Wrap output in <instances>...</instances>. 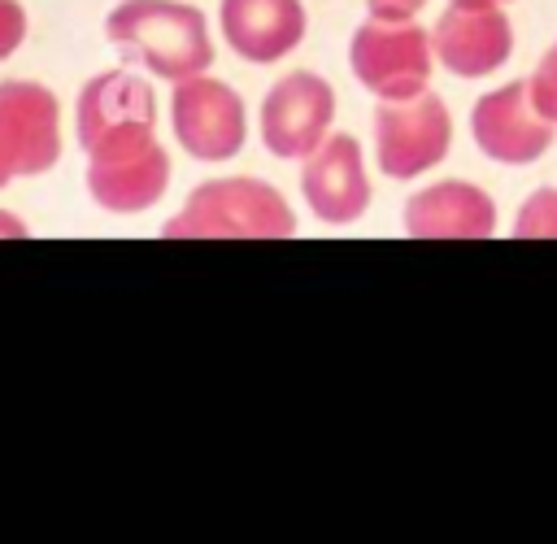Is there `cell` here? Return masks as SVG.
I'll list each match as a JSON object with an SVG mask.
<instances>
[{"label": "cell", "mask_w": 557, "mask_h": 544, "mask_svg": "<svg viewBox=\"0 0 557 544\" xmlns=\"http://www.w3.org/2000/svg\"><path fill=\"white\" fill-rule=\"evenodd\" d=\"M335 122V87L313 70L283 74L261 100V144L278 161H305Z\"/></svg>", "instance_id": "8"}, {"label": "cell", "mask_w": 557, "mask_h": 544, "mask_svg": "<svg viewBox=\"0 0 557 544\" xmlns=\"http://www.w3.org/2000/svg\"><path fill=\"white\" fill-rule=\"evenodd\" d=\"M170 131L187 157L209 161V165L231 161L244 152V139H248L244 96L213 74H191V78L174 83Z\"/></svg>", "instance_id": "7"}, {"label": "cell", "mask_w": 557, "mask_h": 544, "mask_svg": "<svg viewBox=\"0 0 557 544\" xmlns=\"http://www.w3.org/2000/svg\"><path fill=\"white\" fill-rule=\"evenodd\" d=\"M470 139L496 165H535L557 144V126L531 104L527 78H509L470 104Z\"/></svg>", "instance_id": "9"}, {"label": "cell", "mask_w": 557, "mask_h": 544, "mask_svg": "<svg viewBox=\"0 0 557 544\" xmlns=\"http://www.w3.org/2000/svg\"><path fill=\"white\" fill-rule=\"evenodd\" d=\"M87 152V191L104 213H144L170 187V152L157 139V91L131 70H100L74 104Z\"/></svg>", "instance_id": "1"}, {"label": "cell", "mask_w": 557, "mask_h": 544, "mask_svg": "<svg viewBox=\"0 0 557 544\" xmlns=\"http://www.w3.org/2000/svg\"><path fill=\"white\" fill-rule=\"evenodd\" d=\"M352 78L379 100H405L431 87L435 44L418 17H366L348 39Z\"/></svg>", "instance_id": "4"}, {"label": "cell", "mask_w": 557, "mask_h": 544, "mask_svg": "<svg viewBox=\"0 0 557 544\" xmlns=\"http://www.w3.org/2000/svg\"><path fill=\"white\" fill-rule=\"evenodd\" d=\"M527 96H531V104L557 126V39L540 52L535 70L527 74Z\"/></svg>", "instance_id": "15"}, {"label": "cell", "mask_w": 557, "mask_h": 544, "mask_svg": "<svg viewBox=\"0 0 557 544\" xmlns=\"http://www.w3.org/2000/svg\"><path fill=\"white\" fill-rule=\"evenodd\" d=\"M496 222L500 213L492 191L470 178H435L400 209V226L413 239H487L496 235Z\"/></svg>", "instance_id": "12"}, {"label": "cell", "mask_w": 557, "mask_h": 544, "mask_svg": "<svg viewBox=\"0 0 557 544\" xmlns=\"http://www.w3.org/2000/svg\"><path fill=\"white\" fill-rule=\"evenodd\" d=\"M518 239H557V183H540L513 213Z\"/></svg>", "instance_id": "14"}, {"label": "cell", "mask_w": 557, "mask_h": 544, "mask_svg": "<svg viewBox=\"0 0 557 544\" xmlns=\"http://www.w3.org/2000/svg\"><path fill=\"white\" fill-rule=\"evenodd\" d=\"M104 35L126 61L170 83L205 74L213 61L209 22L183 0H122L104 17Z\"/></svg>", "instance_id": "2"}, {"label": "cell", "mask_w": 557, "mask_h": 544, "mask_svg": "<svg viewBox=\"0 0 557 544\" xmlns=\"http://www.w3.org/2000/svg\"><path fill=\"white\" fill-rule=\"evenodd\" d=\"M218 26L235 57L248 65H274L305 39V4L300 0H222Z\"/></svg>", "instance_id": "13"}, {"label": "cell", "mask_w": 557, "mask_h": 544, "mask_svg": "<svg viewBox=\"0 0 557 544\" xmlns=\"http://www.w3.org/2000/svg\"><path fill=\"white\" fill-rule=\"evenodd\" d=\"M496 4H513V0H496Z\"/></svg>", "instance_id": "19"}, {"label": "cell", "mask_w": 557, "mask_h": 544, "mask_svg": "<svg viewBox=\"0 0 557 544\" xmlns=\"http://www.w3.org/2000/svg\"><path fill=\"white\" fill-rule=\"evenodd\" d=\"M300 196L309 213L322 226H352L370 209V174H366V148L348 131H331L318 152L300 165Z\"/></svg>", "instance_id": "11"}, {"label": "cell", "mask_w": 557, "mask_h": 544, "mask_svg": "<svg viewBox=\"0 0 557 544\" xmlns=\"http://www.w3.org/2000/svg\"><path fill=\"white\" fill-rule=\"evenodd\" d=\"M431 0H366V9L374 17H418Z\"/></svg>", "instance_id": "17"}, {"label": "cell", "mask_w": 557, "mask_h": 544, "mask_svg": "<svg viewBox=\"0 0 557 544\" xmlns=\"http://www.w3.org/2000/svg\"><path fill=\"white\" fill-rule=\"evenodd\" d=\"M26 39V9L17 0H0V61L13 57Z\"/></svg>", "instance_id": "16"}, {"label": "cell", "mask_w": 557, "mask_h": 544, "mask_svg": "<svg viewBox=\"0 0 557 544\" xmlns=\"http://www.w3.org/2000/svg\"><path fill=\"white\" fill-rule=\"evenodd\" d=\"M431 44L453 78H487L513 57V22L496 0H448L431 26Z\"/></svg>", "instance_id": "10"}, {"label": "cell", "mask_w": 557, "mask_h": 544, "mask_svg": "<svg viewBox=\"0 0 557 544\" xmlns=\"http://www.w3.org/2000/svg\"><path fill=\"white\" fill-rule=\"evenodd\" d=\"M61 161V100L35 78L0 83V187Z\"/></svg>", "instance_id": "6"}, {"label": "cell", "mask_w": 557, "mask_h": 544, "mask_svg": "<svg viewBox=\"0 0 557 544\" xmlns=\"http://www.w3.org/2000/svg\"><path fill=\"white\" fill-rule=\"evenodd\" d=\"M170 239H287L296 235V209L287 196L252 174H226L196 183L183 209L161 226Z\"/></svg>", "instance_id": "3"}, {"label": "cell", "mask_w": 557, "mask_h": 544, "mask_svg": "<svg viewBox=\"0 0 557 544\" xmlns=\"http://www.w3.org/2000/svg\"><path fill=\"white\" fill-rule=\"evenodd\" d=\"M453 152V113L444 96L431 87L405 100H379L374 104V165L383 178L409 183L426 170L444 165Z\"/></svg>", "instance_id": "5"}, {"label": "cell", "mask_w": 557, "mask_h": 544, "mask_svg": "<svg viewBox=\"0 0 557 544\" xmlns=\"http://www.w3.org/2000/svg\"><path fill=\"white\" fill-rule=\"evenodd\" d=\"M22 235H26V222L17 213L0 209V239H22Z\"/></svg>", "instance_id": "18"}]
</instances>
